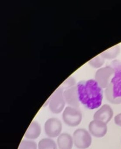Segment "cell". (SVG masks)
Masks as SVG:
<instances>
[{
  "label": "cell",
  "instance_id": "cell-5",
  "mask_svg": "<svg viewBox=\"0 0 121 149\" xmlns=\"http://www.w3.org/2000/svg\"><path fill=\"white\" fill-rule=\"evenodd\" d=\"M63 91L64 90L62 88H59L50 97L49 108L52 113L59 114L63 110L66 103L64 97Z\"/></svg>",
  "mask_w": 121,
  "mask_h": 149
},
{
  "label": "cell",
  "instance_id": "cell-7",
  "mask_svg": "<svg viewBox=\"0 0 121 149\" xmlns=\"http://www.w3.org/2000/svg\"><path fill=\"white\" fill-rule=\"evenodd\" d=\"M114 64V74L111 83L114 98L121 97V63Z\"/></svg>",
  "mask_w": 121,
  "mask_h": 149
},
{
  "label": "cell",
  "instance_id": "cell-15",
  "mask_svg": "<svg viewBox=\"0 0 121 149\" xmlns=\"http://www.w3.org/2000/svg\"><path fill=\"white\" fill-rule=\"evenodd\" d=\"M105 95L106 99L109 102L114 104H119L121 103V97L114 98L113 95V90L111 83L105 88Z\"/></svg>",
  "mask_w": 121,
  "mask_h": 149
},
{
  "label": "cell",
  "instance_id": "cell-14",
  "mask_svg": "<svg viewBox=\"0 0 121 149\" xmlns=\"http://www.w3.org/2000/svg\"><path fill=\"white\" fill-rule=\"evenodd\" d=\"M120 51V49L119 46H115L102 52L101 55L104 59L110 60L116 58L119 54Z\"/></svg>",
  "mask_w": 121,
  "mask_h": 149
},
{
  "label": "cell",
  "instance_id": "cell-8",
  "mask_svg": "<svg viewBox=\"0 0 121 149\" xmlns=\"http://www.w3.org/2000/svg\"><path fill=\"white\" fill-rule=\"evenodd\" d=\"M89 130L90 133L94 136L102 137L107 133V125L102 121L94 120L90 123Z\"/></svg>",
  "mask_w": 121,
  "mask_h": 149
},
{
  "label": "cell",
  "instance_id": "cell-1",
  "mask_svg": "<svg viewBox=\"0 0 121 149\" xmlns=\"http://www.w3.org/2000/svg\"><path fill=\"white\" fill-rule=\"evenodd\" d=\"M76 86L79 102L86 108L93 110L101 106L103 91L95 79L80 81Z\"/></svg>",
  "mask_w": 121,
  "mask_h": 149
},
{
  "label": "cell",
  "instance_id": "cell-4",
  "mask_svg": "<svg viewBox=\"0 0 121 149\" xmlns=\"http://www.w3.org/2000/svg\"><path fill=\"white\" fill-rule=\"evenodd\" d=\"M114 74L113 67L106 66L97 70L95 74V80L102 88H106L111 82Z\"/></svg>",
  "mask_w": 121,
  "mask_h": 149
},
{
  "label": "cell",
  "instance_id": "cell-10",
  "mask_svg": "<svg viewBox=\"0 0 121 149\" xmlns=\"http://www.w3.org/2000/svg\"><path fill=\"white\" fill-rule=\"evenodd\" d=\"M76 85L64 90L63 91V95L65 102L69 106L79 108L80 102L77 96Z\"/></svg>",
  "mask_w": 121,
  "mask_h": 149
},
{
  "label": "cell",
  "instance_id": "cell-2",
  "mask_svg": "<svg viewBox=\"0 0 121 149\" xmlns=\"http://www.w3.org/2000/svg\"><path fill=\"white\" fill-rule=\"evenodd\" d=\"M82 118V115L79 108L68 106L63 112V120L67 125L71 127L79 125Z\"/></svg>",
  "mask_w": 121,
  "mask_h": 149
},
{
  "label": "cell",
  "instance_id": "cell-17",
  "mask_svg": "<svg viewBox=\"0 0 121 149\" xmlns=\"http://www.w3.org/2000/svg\"><path fill=\"white\" fill-rule=\"evenodd\" d=\"M104 58L101 54L94 57L90 61L89 63L92 67L96 68H100L104 64Z\"/></svg>",
  "mask_w": 121,
  "mask_h": 149
},
{
  "label": "cell",
  "instance_id": "cell-3",
  "mask_svg": "<svg viewBox=\"0 0 121 149\" xmlns=\"http://www.w3.org/2000/svg\"><path fill=\"white\" fill-rule=\"evenodd\" d=\"M73 143L79 149H86L91 144L92 138L89 132L84 129L76 130L73 134Z\"/></svg>",
  "mask_w": 121,
  "mask_h": 149
},
{
  "label": "cell",
  "instance_id": "cell-9",
  "mask_svg": "<svg viewBox=\"0 0 121 149\" xmlns=\"http://www.w3.org/2000/svg\"><path fill=\"white\" fill-rule=\"evenodd\" d=\"M113 111L109 104H104L99 109L96 111L93 116L94 120L102 121L107 124L112 118Z\"/></svg>",
  "mask_w": 121,
  "mask_h": 149
},
{
  "label": "cell",
  "instance_id": "cell-6",
  "mask_svg": "<svg viewBox=\"0 0 121 149\" xmlns=\"http://www.w3.org/2000/svg\"><path fill=\"white\" fill-rule=\"evenodd\" d=\"M45 134L50 138L58 137L61 134L62 125L60 120L51 118L46 121L44 125Z\"/></svg>",
  "mask_w": 121,
  "mask_h": 149
},
{
  "label": "cell",
  "instance_id": "cell-16",
  "mask_svg": "<svg viewBox=\"0 0 121 149\" xmlns=\"http://www.w3.org/2000/svg\"><path fill=\"white\" fill-rule=\"evenodd\" d=\"M35 142L30 139H24L21 142L18 149H37Z\"/></svg>",
  "mask_w": 121,
  "mask_h": 149
},
{
  "label": "cell",
  "instance_id": "cell-11",
  "mask_svg": "<svg viewBox=\"0 0 121 149\" xmlns=\"http://www.w3.org/2000/svg\"><path fill=\"white\" fill-rule=\"evenodd\" d=\"M41 131V125L37 122L34 121L30 125L24 134V136L27 139L33 140L37 139L40 136Z\"/></svg>",
  "mask_w": 121,
  "mask_h": 149
},
{
  "label": "cell",
  "instance_id": "cell-12",
  "mask_svg": "<svg viewBox=\"0 0 121 149\" xmlns=\"http://www.w3.org/2000/svg\"><path fill=\"white\" fill-rule=\"evenodd\" d=\"M73 137L68 133H61L57 139L59 149H71L73 145Z\"/></svg>",
  "mask_w": 121,
  "mask_h": 149
},
{
  "label": "cell",
  "instance_id": "cell-13",
  "mask_svg": "<svg viewBox=\"0 0 121 149\" xmlns=\"http://www.w3.org/2000/svg\"><path fill=\"white\" fill-rule=\"evenodd\" d=\"M38 149H57L56 143L52 139L49 138H44L38 143Z\"/></svg>",
  "mask_w": 121,
  "mask_h": 149
},
{
  "label": "cell",
  "instance_id": "cell-18",
  "mask_svg": "<svg viewBox=\"0 0 121 149\" xmlns=\"http://www.w3.org/2000/svg\"><path fill=\"white\" fill-rule=\"evenodd\" d=\"M115 123L117 125L121 126V113L118 114L114 118Z\"/></svg>",
  "mask_w": 121,
  "mask_h": 149
}]
</instances>
